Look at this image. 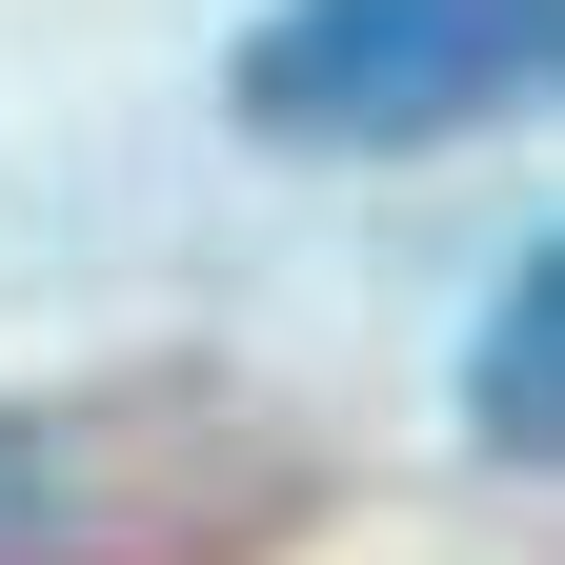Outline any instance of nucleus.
Returning a JSON list of instances; mask_svg holds the SVG:
<instances>
[{
  "label": "nucleus",
  "mask_w": 565,
  "mask_h": 565,
  "mask_svg": "<svg viewBox=\"0 0 565 565\" xmlns=\"http://www.w3.org/2000/svg\"><path fill=\"white\" fill-rule=\"evenodd\" d=\"M223 102L303 162H404V141H484L565 102V0H263Z\"/></svg>",
  "instance_id": "obj_2"
},
{
  "label": "nucleus",
  "mask_w": 565,
  "mask_h": 565,
  "mask_svg": "<svg viewBox=\"0 0 565 565\" xmlns=\"http://www.w3.org/2000/svg\"><path fill=\"white\" fill-rule=\"evenodd\" d=\"M303 465L223 384H41L0 404V565H263Z\"/></svg>",
  "instance_id": "obj_1"
},
{
  "label": "nucleus",
  "mask_w": 565,
  "mask_h": 565,
  "mask_svg": "<svg viewBox=\"0 0 565 565\" xmlns=\"http://www.w3.org/2000/svg\"><path fill=\"white\" fill-rule=\"evenodd\" d=\"M465 445H484V465H545V484H565V223L505 263V303L465 323Z\"/></svg>",
  "instance_id": "obj_3"
}]
</instances>
